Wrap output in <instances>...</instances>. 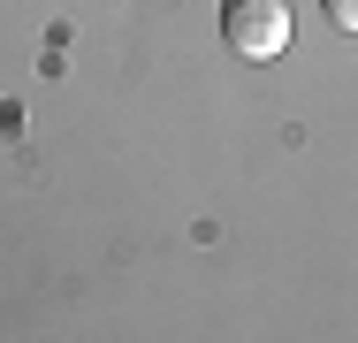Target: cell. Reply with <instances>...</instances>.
<instances>
[{"label": "cell", "instance_id": "1", "mask_svg": "<svg viewBox=\"0 0 358 343\" xmlns=\"http://www.w3.org/2000/svg\"><path fill=\"white\" fill-rule=\"evenodd\" d=\"M221 38L236 62L289 54V0H221Z\"/></svg>", "mask_w": 358, "mask_h": 343}, {"label": "cell", "instance_id": "2", "mask_svg": "<svg viewBox=\"0 0 358 343\" xmlns=\"http://www.w3.org/2000/svg\"><path fill=\"white\" fill-rule=\"evenodd\" d=\"M320 15H328L336 31H358V0H320Z\"/></svg>", "mask_w": 358, "mask_h": 343}]
</instances>
